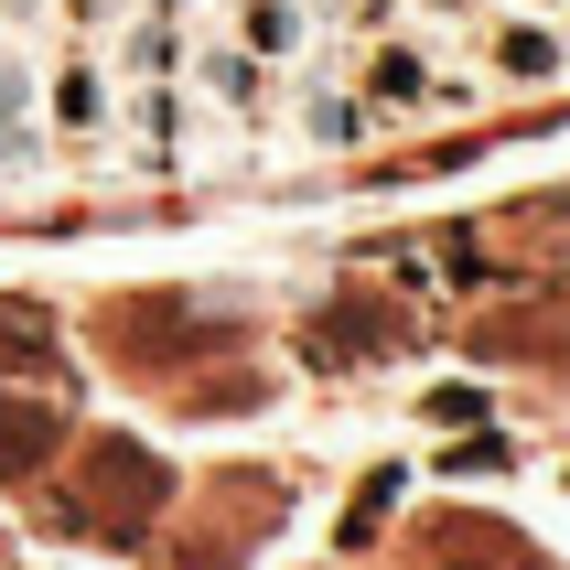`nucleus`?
Masks as SVG:
<instances>
[{
	"instance_id": "1",
	"label": "nucleus",
	"mask_w": 570,
	"mask_h": 570,
	"mask_svg": "<svg viewBox=\"0 0 570 570\" xmlns=\"http://www.w3.org/2000/svg\"><path fill=\"white\" fill-rule=\"evenodd\" d=\"M108 119H119L108 55L97 43H43V129H55V161L108 173Z\"/></svg>"
},
{
	"instance_id": "8",
	"label": "nucleus",
	"mask_w": 570,
	"mask_h": 570,
	"mask_svg": "<svg viewBox=\"0 0 570 570\" xmlns=\"http://www.w3.org/2000/svg\"><path fill=\"white\" fill-rule=\"evenodd\" d=\"M0 366H11V377H55V366H65L55 334L32 323V302H0Z\"/></svg>"
},
{
	"instance_id": "3",
	"label": "nucleus",
	"mask_w": 570,
	"mask_h": 570,
	"mask_svg": "<svg viewBox=\"0 0 570 570\" xmlns=\"http://www.w3.org/2000/svg\"><path fill=\"white\" fill-rule=\"evenodd\" d=\"M431 65H442V55H431V32H410V22H399V32H377V43H355V55H345V87L355 97H366V119H431Z\"/></svg>"
},
{
	"instance_id": "4",
	"label": "nucleus",
	"mask_w": 570,
	"mask_h": 570,
	"mask_svg": "<svg viewBox=\"0 0 570 570\" xmlns=\"http://www.w3.org/2000/svg\"><path fill=\"white\" fill-rule=\"evenodd\" d=\"M161 495H173V474H161L140 442H97L87 452V517H97V539H140L161 517Z\"/></svg>"
},
{
	"instance_id": "2",
	"label": "nucleus",
	"mask_w": 570,
	"mask_h": 570,
	"mask_svg": "<svg viewBox=\"0 0 570 570\" xmlns=\"http://www.w3.org/2000/svg\"><path fill=\"white\" fill-rule=\"evenodd\" d=\"M119 87V119H108V140H129V173L140 184H173L194 161V140H205V108H194L184 76H108Z\"/></svg>"
},
{
	"instance_id": "9",
	"label": "nucleus",
	"mask_w": 570,
	"mask_h": 570,
	"mask_svg": "<svg viewBox=\"0 0 570 570\" xmlns=\"http://www.w3.org/2000/svg\"><path fill=\"white\" fill-rule=\"evenodd\" d=\"M484 97H495V76H484V65H431V119H474Z\"/></svg>"
},
{
	"instance_id": "10",
	"label": "nucleus",
	"mask_w": 570,
	"mask_h": 570,
	"mask_svg": "<svg viewBox=\"0 0 570 570\" xmlns=\"http://www.w3.org/2000/svg\"><path fill=\"white\" fill-rule=\"evenodd\" d=\"M528 11H570V0H528Z\"/></svg>"
},
{
	"instance_id": "7",
	"label": "nucleus",
	"mask_w": 570,
	"mask_h": 570,
	"mask_svg": "<svg viewBox=\"0 0 570 570\" xmlns=\"http://www.w3.org/2000/svg\"><path fill=\"white\" fill-rule=\"evenodd\" d=\"M55 410H43V399H0V484H32L43 474V463H55Z\"/></svg>"
},
{
	"instance_id": "6",
	"label": "nucleus",
	"mask_w": 570,
	"mask_h": 570,
	"mask_svg": "<svg viewBox=\"0 0 570 570\" xmlns=\"http://www.w3.org/2000/svg\"><path fill=\"white\" fill-rule=\"evenodd\" d=\"M484 76L517 97H539L570 76V32L549 22V11H484Z\"/></svg>"
},
{
	"instance_id": "5",
	"label": "nucleus",
	"mask_w": 570,
	"mask_h": 570,
	"mask_svg": "<svg viewBox=\"0 0 570 570\" xmlns=\"http://www.w3.org/2000/svg\"><path fill=\"white\" fill-rule=\"evenodd\" d=\"M55 161V129H43V55L22 32H0V184H32Z\"/></svg>"
}]
</instances>
